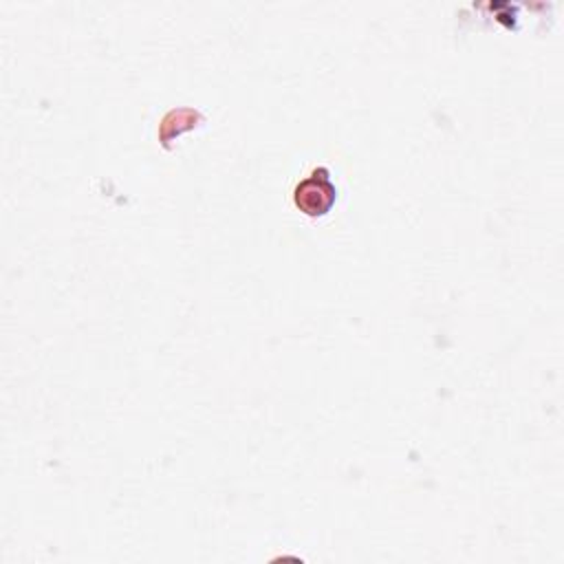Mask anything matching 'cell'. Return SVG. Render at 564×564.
I'll list each match as a JSON object with an SVG mask.
<instances>
[{
	"mask_svg": "<svg viewBox=\"0 0 564 564\" xmlns=\"http://www.w3.org/2000/svg\"><path fill=\"white\" fill-rule=\"evenodd\" d=\"M335 200H337V187L330 181V174L326 167L313 170L293 189L295 207L311 218L326 216L330 212V207L335 205Z\"/></svg>",
	"mask_w": 564,
	"mask_h": 564,
	"instance_id": "6da1fadb",
	"label": "cell"
}]
</instances>
